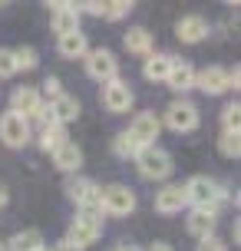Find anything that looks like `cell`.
<instances>
[{
  "instance_id": "1",
  "label": "cell",
  "mask_w": 241,
  "mask_h": 251,
  "mask_svg": "<svg viewBox=\"0 0 241 251\" xmlns=\"http://www.w3.org/2000/svg\"><path fill=\"white\" fill-rule=\"evenodd\" d=\"M185 199H189L192 208H215V212H218V205H221V201H228V192L218 185L215 178L195 176V178L185 182Z\"/></svg>"
},
{
  "instance_id": "2",
  "label": "cell",
  "mask_w": 241,
  "mask_h": 251,
  "mask_svg": "<svg viewBox=\"0 0 241 251\" xmlns=\"http://www.w3.org/2000/svg\"><path fill=\"white\" fill-rule=\"evenodd\" d=\"M63 192L79 205V212H83V215H99V218H102V208H99V185H96L93 178L66 176Z\"/></svg>"
},
{
  "instance_id": "3",
  "label": "cell",
  "mask_w": 241,
  "mask_h": 251,
  "mask_svg": "<svg viewBox=\"0 0 241 251\" xmlns=\"http://www.w3.org/2000/svg\"><path fill=\"white\" fill-rule=\"evenodd\" d=\"M136 169H139L142 178H149V182H162V178L172 176V155L159 146H145L139 149L136 155Z\"/></svg>"
},
{
  "instance_id": "4",
  "label": "cell",
  "mask_w": 241,
  "mask_h": 251,
  "mask_svg": "<svg viewBox=\"0 0 241 251\" xmlns=\"http://www.w3.org/2000/svg\"><path fill=\"white\" fill-rule=\"evenodd\" d=\"M99 208L106 215H113V218H126V215L136 212V192L129 185H106L99 188Z\"/></svg>"
},
{
  "instance_id": "5",
  "label": "cell",
  "mask_w": 241,
  "mask_h": 251,
  "mask_svg": "<svg viewBox=\"0 0 241 251\" xmlns=\"http://www.w3.org/2000/svg\"><path fill=\"white\" fill-rule=\"evenodd\" d=\"M202 123V113H198V106L189 100H175L169 102V109H165V126L172 129V132H192V129H198Z\"/></svg>"
},
{
  "instance_id": "6",
  "label": "cell",
  "mask_w": 241,
  "mask_h": 251,
  "mask_svg": "<svg viewBox=\"0 0 241 251\" xmlns=\"http://www.w3.org/2000/svg\"><path fill=\"white\" fill-rule=\"evenodd\" d=\"M86 73L96 79V83H113V79H119V63H116V53L106 50V47H99V50H89L86 53Z\"/></svg>"
},
{
  "instance_id": "7",
  "label": "cell",
  "mask_w": 241,
  "mask_h": 251,
  "mask_svg": "<svg viewBox=\"0 0 241 251\" xmlns=\"http://www.w3.org/2000/svg\"><path fill=\"white\" fill-rule=\"evenodd\" d=\"M102 235V218L99 215H83L79 212L73 222H70V231H66V241H73L76 248L86 251L93 241Z\"/></svg>"
},
{
  "instance_id": "8",
  "label": "cell",
  "mask_w": 241,
  "mask_h": 251,
  "mask_svg": "<svg viewBox=\"0 0 241 251\" xmlns=\"http://www.w3.org/2000/svg\"><path fill=\"white\" fill-rule=\"evenodd\" d=\"M0 142L10 146V149H24L26 142H30V119L7 109V113L0 116Z\"/></svg>"
},
{
  "instance_id": "9",
  "label": "cell",
  "mask_w": 241,
  "mask_h": 251,
  "mask_svg": "<svg viewBox=\"0 0 241 251\" xmlns=\"http://www.w3.org/2000/svg\"><path fill=\"white\" fill-rule=\"evenodd\" d=\"M126 132L139 142L142 149H145V146H155V139H159V132H162V119H159L155 113H139L132 123H129Z\"/></svg>"
},
{
  "instance_id": "10",
  "label": "cell",
  "mask_w": 241,
  "mask_h": 251,
  "mask_svg": "<svg viewBox=\"0 0 241 251\" xmlns=\"http://www.w3.org/2000/svg\"><path fill=\"white\" fill-rule=\"evenodd\" d=\"M132 86L122 83V79H113V83H106L102 86V106L109 109V113H129L132 109Z\"/></svg>"
},
{
  "instance_id": "11",
  "label": "cell",
  "mask_w": 241,
  "mask_h": 251,
  "mask_svg": "<svg viewBox=\"0 0 241 251\" xmlns=\"http://www.w3.org/2000/svg\"><path fill=\"white\" fill-rule=\"evenodd\" d=\"M50 26L56 37H70V33H79V10L76 3H50Z\"/></svg>"
},
{
  "instance_id": "12",
  "label": "cell",
  "mask_w": 241,
  "mask_h": 251,
  "mask_svg": "<svg viewBox=\"0 0 241 251\" xmlns=\"http://www.w3.org/2000/svg\"><path fill=\"white\" fill-rule=\"evenodd\" d=\"M195 86L208 93V96H221V93H228L231 83H228V70H221V66H208L202 73H195Z\"/></svg>"
},
{
  "instance_id": "13",
  "label": "cell",
  "mask_w": 241,
  "mask_h": 251,
  "mask_svg": "<svg viewBox=\"0 0 241 251\" xmlns=\"http://www.w3.org/2000/svg\"><path fill=\"white\" fill-rule=\"evenodd\" d=\"M40 106H43V100H40V89H33V86H17L10 93V113L24 116V119H30Z\"/></svg>"
},
{
  "instance_id": "14",
  "label": "cell",
  "mask_w": 241,
  "mask_h": 251,
  "mask_svg": "<svg viewBox=\"0 0 241 251\" xmlns=\"http://www.w3.org/2000/svg\"><path fill=\"white\" fill-rule=\"evenodd\" d=\"M208 20L205 17H198V13H189V17H182L175 24V37L182 40V43H202L205 37H208Z\"/></svg>"
},
{
  "instance_id": "15",
  "label": "cell",
  "mask_w": 241,
  "mask_h": 251,
  "mask_svg": "<svg viewBox=\"0 0 241 251\" xmlns=\"http://www.w3.org/2000/svg\"><path fill=\"white\" fill-rule=\"evenodd\" d=\"M172 66H175V56L172 53H149L145 63H142V76L149 83H165L169 73H172Z\"/></svg>"
},
{
  "instance_id": "16",
  "label": "cell",
  "mask_w": 241,
  "mask_h": 251,
  "mask_svg": "<svg viewBox=\"0 0 241 251\" xmlns=\"http://www.w3.org/2000/svg\"><path fill=\"white\" fill-rule=\"evenodd\" d=\"M189 205L185 199V185H165L159 195H155V212L159 215H178Z\"/></svg>"
},
{
  "instance_id": "17",
  "label": "cell",
  "mask_w": 241,
  "mask_h": 251,
  "mask_svg": "<svg viewBox=\"0 0 241 251\" xmlns=\"http://www.w3.org/2000/svg\"><path fill=\"white\" fill-rule=\"evenodd\" d=\"M195 66H192L189 60H178L175 56V66H172V73H169V89H175V93H189V89H195Z\"/></svg>"
},
{
  "instance_id": "18",
  "label": "cell",
  "mask_w": 241,
  "mask_h": 251,
  "mask_svg": "<svg viewBox=\"0 0 241 251\" xmlns=\"http://www.w3.org/2000/svg\"><path fill=\"white\" fill-rule=\"evenodd\" d=\"M215 218H218L215 208H192L189 212V231L198 241L208 238V235H215Z\"/></svg>"
},
{
  "instance_id": "19",
  "label": "cell",
  "mask_w": 241,
  "mask_h": 251,
  "mask_svg": "<svg viewBox=\"0 0 241 251\" xmlns=\"http://www.w3.org/2000/svg\"><path fill=\"white\" fill-rule=\"evenodd\" d=\"M53 165H56L60 172H66V176H76V169L83 165V152H79V146L76 142L60 146V149L53 152Z\"/></svg>"
},
{
  "instance_id": "20",
  "label": "cell",
  "mask_w": 241,
  "mask_h": 251,
  "mask_svg": "<svg viewBox=\"0 0 241 251\" xmlns=\"http://www.w3.org/2000/svg\"><path fill=\"white\" fill-rule=\"evenodd\" d=\"M122 43H126L129 53H136V56H149L152 53V33L145 30V26H129L126 33H122Z\"/></svg>"
},
{
  "instance_id": "21",
  "label": "cell",
  "mask_w": 241,
  "mask_h": 251,
  "mask_svg": "<svg viewBox=\"0 0 241 251\" xmlns=\"http://www.w3.org/2000/svg\"><path fill=\"white\" fill-rule=\"evenodd\" d=\"M50 106V116H53V123H60V126H66V123H73L79 116V102L73 100V96H60V100H53V102H47Z\"/></svg>"
},
{
  "instance_id": "22",
  "label": "cell",
  "mask_w": 241,
  "mask_h": 251,
  "mask_svg": "<svg viewBox=\"0 0 241 251\" xmlns=\"http://www.w3.org/2000/svg\"><path fill=\"white\" fill-rule=\"evenodd\" d=\"M70 142V132H66V126L60 123H50V126H43V132H40V149L43 152H56L60 146H66Z\"/></svg>"
},
{
  "instance_id": "23",
  "label": "cell",
  "mask_w": 241,
  "mask_h": 251,
  "mask_svg": "<svg viewBox=\"0 0 241 251\" xmlns=\"http://www.w3.org/2000/svg\"><path fill=\"white\" fill-rule=\"evenodd\" d=\"M56 50H60V56H63V60H79V56H86V53H89V43H86V37H83V30H79V33L60 37Z\"/></svg>"
},
{
  "instance_id": "24",
  "label": "cell",
  "mask_w": 241,
  "mask_h": 251,
  "mask_svg": "<svg viewBox=\"0 0 241 251\" xmlns=\"http://www.w3.org/2000/svg\"><path fill=\"white\" fill-rule=\"evenodd\" d=\"M37 248H43V235H40L37 228H24V231L13 235L10 245L3 251H37Z\"/></svg>"
},
{
  "instance_id": "25",
  "label": "cell",
  "mask_w": 241,
  "mask_h": 251,
  "mask_svg": "<svg viewBox=\"0 0 241 251\" xmlns=\"http://www.w3.org/2000/svg\"><path fill=\"white\" fill-rule=\"evenodd\" d=\"M139 149H142V146L129 136V132H119V136L113 139V155H116V159H136Z\"/></svg>"
},
{
  "instance_id": "26",
  "label": "cell",
  "mask_w": 241,
  "mask_h": 251,
  "mask_svg": "<svg viewBox=\"0 0 241 251\" xmlns=\"http://www.w3.org/2000/svg\"><path fill=\"white\" fill-rule=\"evenodd\" d=\"M218 152H221L225 159H238L241 155V132H221V139H218Z\"/></svg>"
},
{
  "instance_id": "27",
  "label": "cell",
  "mask_w": 241,
  "mask_h": 251,
  "mask_svg": "<svg viewBox=\"0 0 241 251\" xmlns=\"http://www.w3.org/2000/svg\"><path fill=\"white\" fill-rule=\"evenodd\" d=\"M13 63H17V70H37L40 53L33 50V47H17V50H13Z\"/></svg>"
},
{
  "instance_id": "28",
  "label": "cell",
  "mask_w": 241,
  "mask_h": 251,
  "mask_svg": "<svg viewBox=\"0 0 241 251\" xmlns=\"http://www.w3.org/2000/svg\"><path fill=\"white\" fill-rule=\"evenodd\" d=\"M221 126H225V132H238V126H241V106L238 102H228L221 109Z\"/></svg>"
},
{
  "instance_id": "29",
  "label": "cell",
  "mask_w": 241,
  "mask_h": 251,
  "mask_svg": "<svg viewBox=\"0 0 241 251\" xmlns=\"http://www.w3.org/2000/svg\"><path fill=\"white\" fill-rule=\"evenodd\" d=\"M129 10H132V3H129V0L102 3V17H106V20H122V17H129Z\"/></svg>"
},
{
  "instance_id": "30",
  "label": "cell",
  "mask_w": 241,
  "mask_h": 251,
  "mask_svg": "<svg viewBox=\"0 0 241 251\" xmlns=\"http://www.w3.org/2000/svg\"><path fill=\"white\" fill-rule=\"evenodd\" d=\"M43 96H47V100H60V96H63V83H60V79H56V76H47V79H43ZM43 96H40V100H43Z\"/></svg>"
},
{
  "instance_id": "31",
  "label": "cell",
  "mask_w": 241,
  "mask_h": 251,
  "mask_svg": "<svg viewBox=\"0 0 241 251\" xmlns=\"http://www.w3.org/2000/svg\"><path fill=\"white\" fill-rule=\"evenodd\" d=\"M17 73V63H13V50H0V79Z\"/></svg>"
},
{
  "instance_id": "32",
  "label": "cell",
  "mask_w": 241,
  "mask_h": 251,
  "mask_svg": "<svg viewBox=\"0 0 241 251\" xmlns=\"http://www.w3.org/2000/svg\"><path fill=\"white\" fill-rule=\"evenodd\" d=\"M195 251H225V245H221L215 235H208V238L198 241V248H195Z\"/></svg>"
},
{
  "instance_id": "33",
  "label": "cell",
  "mask_w": 241,
  "mask_h": 251,
  "mask_svg": "<svg viewBox=\"0 0 241 251\" xmlns=\"http://www.w3.org/2000/svg\"><path fill=\"white\" fill-rule=\"evenodd\" d=\"M76 10H86V13H93V17H102V3H96V0H89V3H79Z\"/></svg>"
},
{
  "instance_id": "34",
  "label": "cell",
  "mask_w": 241,
  "mask_h": 251,
  "mask_svg": "<svg viewBox=\"0 0 241 251\" xmlns=\"http://www.w3.org/2000/svg\"><path fill=\"white\" fill-rule=\"evenodd\" d=\"M50 251H83V248H76L73 241H66V238H63V241H56V245H53Z\"/></svg>"
},
{
  "instance_id": "35",
  "label": "cell",
  "mask_w": 241,
  "mask_h": 251,
  "mask_svg": "<svg viewBox=\"0 0 241 251\" xmlns=\"http://www.w3.org/2000/svg\"><path fill=\"white\" fill-rule=\"evenodd\" d=\"M145 251H175L172 245H165V241H155V245H149Z\"/></svg>"
},
{
  "instance_id": "36",
  "label": "cell",
  "mask_w": 241,
  "mask_h": 251,
  "mask_svg": "<svg viewBox=\"0 0 241 251\" xmlns=\"http://www.w3.org/2000/svg\"><path fill=\"white\" fill-rule=\"evenodd\" d=\"M3 205H7V188L0 185V208H3Z\"/></svg>"
},
{
  "instance_id": "37",
  "label": "cell",
  "mask_w": 241,
  "mask_h": 251,
  "mask_svg": "<svg viewBox=\"0 0 241 251\" xmlns=\"http://www.w3.org/2000/svg\"><path fill=\"white\" fill-rule=\"evenodd\" d=\"M116 251H139V248H132V245H122V248H116Z\"/></svg>"
},
{
  "instance_id": "38",
  "label": "cell",
  "mask_w": 241,
  "mask_h": 251,
  "mask_svg": "<svg viewBox=\"0 0 241 251\" xmlns=\"http://www.w3.org/2000/svg\"><path fill=\"white\" fill-rule=\"evenodd\" d=\"M37 251H50V248H47V245H43V248H37Z\"/></svg>"
},
{
  "instance_id": "39",
  "label": "cell",
  "mask_w": 241,
  "mask_h": 251,
  "mask_svg": "<svg viewBox=\"0 0 241 251\" xmlns=\"http://www.w3.org/2000/svg\"><path fill=\"white\" fill-rule=\"evenodd\" d=\"M0 251H3V245H0Z\"/></svg>"
}]
</instances>
